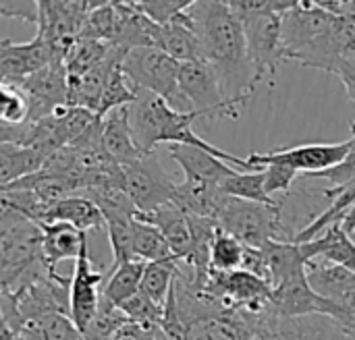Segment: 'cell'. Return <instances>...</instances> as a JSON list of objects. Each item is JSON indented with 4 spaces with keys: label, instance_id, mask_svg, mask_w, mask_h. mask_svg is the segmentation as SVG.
<instances>
[{
    "label": "cell",
    "instance_id": "obj_2",
    "mask_svg": "<svg viewBox=\"0 0 355 340\" xmlns=\"http://www.w3.org/2000/svg\"><path fill=\"white\" fill-rule=\"evenodd\" d=\"M283 48L287 62L335 73L345 58L341 17L327 12L316 0H295L283 15Z\"/></svg>",
    "mask_w": 355,
    "mask_h": 340
},
{
    "label": "cell",
    "instance_id": "obj_28",
    "mask_svg": "<svg viewBox=\"0 0 355 340\" xmlns=\"http://www.w3.org/2000/svg\"><path fill=\"white\" fill-rule=\"evenodd\" d=\"M133 256L146 264L162 262L175 258L164 235L150 222L141 220L139 216L133 222Z\"/></svg>",
    "mask_w": 355,
    "mask_h": 340
},
{
    "label": "cell",
    "instance_id": "obj_14",
    "mask_svg": "<svg viewBox=\"0 0 355 340\" xmlns=\"http://www.w3.org/2000/svg\"><path fill=\"white\" fill-rule=\"evenodd\" d=\"M50 62H54V52L50 44L37 35L23 44H15L8 37L0 39V83L2 85H19L27 77L48 66Z\"/></svg>",
    "mask_w": 355,
    "mask_h": 340
},
{
    "label": "cell",
    "instance_id": "obj_29",
    "mask_svg": "<svg viewBox=\"0 0 355 340\" xmlns=\"http://www.w3.org/2000/svg\"><path fill=\"white\" fill-rule=\"evenodd\" d=\"M112 52V46L92 39V37H77V42L73 44V48L69 50L67 58H64V66L69 77H81L87 71H92L94 66H98L102 60H106V56Z\"/></svg>",
    "mask_w": 355,
    "mask_h": 340
},
{
    "label": "cell",
    "instance_id": "obj_41",
    "mask_svg": "<svg viewBox=\"0 0 355 340\" xmlns=\"http://www.w3.org/2000/svg\"><path fill=\"white\" fill-rule=\"evenodd\" d=\"M110 340H156V328H146L133 322H127L123 328L114 332Z\"/></svg>",
    "mask_w": 355,
    "mask_h": 340
},
{
    "label": "cell",
    "instance_id": "obj_27",
    "mask_svg": "<svg viewBox=\"0 0 355 340\" xmlns=\"http://www.w3.org/2000/svg\"><path fill=\"white\" fill-rule=\"evenodd\" d=\"M220 191L229 197H237V199H245V202H256V204H266L272 206L279 199H272L266 193V177H264V168L258 170H250V172H241L235 168L233 175H229L223 183H220Z\"/></svg>",
    "mask_w": 355,
    "mask_h": 340
},
{
    "label": "cell",
    "instance_id": "obj_24",
    "mask_svg": "<svg viewBox=\"0 0 355 340\" xmlns=\"http://www.w3.org/2000/svg\"><path fill=\"white\" fill-rule=\"evenodd\" d=\"M250 337L252 320L241 312L214 316L189 326V340H250Z\"/></svg>",
    "mask_w": 355,
    "mask_h": 340
},
{
    "label": "cell",
    "instance_id": "obj_23",
    "mask_svg": "<svg viewBox=\"0 0 355 340\" xmlns=\"http://www.w3.org/2000/svg\"><path fill=\"white\" fill-rule=\"evenodd\" d=\"M46 160H48V156L33 147L0 143V183H2V187L40 172L46 166Z\"/></svg>",
    "mask_w": 355,
    "mask_h": 340
},
{
    "label": "cell",
    "instance_id": "obj_34",
    "mask_svg": "<svg viewBox=\"0 0 355 340\" xmlns=\"http://www.w3.org/2000/svg\"><path fill=\"white\" fill-rule=\"evenodd\" d=\"M119 310L127 316L129 322L146 326V328H158L162 324V318H164V307L154 303L141 291L137 295H133L129 301H125Z\"/></svg>",
    "mask_w": 355,
    "mask_h": 340
},
{
    "label": "cell",
    "instance_id": "obj_33",
    "mask_svg": "<svg viewBox=\"0 0 355 340\" xmlns=\"http://www.w3.org/2000/svg\"><path fill=\"white\" fill-rule=\"evenodd\" d=\"M318 241H320L324 258H329L331 262L347 268L349 272L355 274V243L354 239L341 229V224H333L331 229H327L318 237Z\"/></svg>",
    "mask_w": 355,
    "mask_h": 340
},
{
    "label": "cell",
    "instance_id": "obj_1",
    "mask_svg": "<svg viewBox=\"0 0 355 340\" xmlns=\"http://www.w3.org/2000/svg\"><path fill=\"white\" fill-rule=\"evenodd\" d=\"M204 60L216 71L227 98L250 100L258 87L254 66L248 58L245 29L229 0H198L187 8Z\"/></svg>",
    "mask_w": 355,
    "mask_h": 340
},
{
    "label": "cell",
    "instance_id": "obj_19",
    "mask_svg": "<svg viewBox=\"0 0 355 340\" xmlns=\"http://www.w3.org/2000/svg\"><path fill=\"white\" fill-rule=\"evenodd\" d=\"M306 276L316 295L331 303H339L343 297L355 291V274L347 268L331 262L324 256H318L308 262Z\"/></svg>",
    "mask_w": 355,
    "mask_h": 340
},
{
    "label": "cell",
    "instance_id": "obj_32",
    "mask_svg": "<svg viewBox=\"0 0 355 340\" xmlns=\"http://www.w3.org/2000/svg\"><path fill=\"white\" fill-rule=\"evenodd\" d=\"M243 260H245V245L233 235L218 231L210 249V268L214 272L229 274V272L243 270Z\"/></svg>",
    "mask_w": 355,
    "mask_h": 340
},
{
    "label": "cell",
    "instance_id": "obj_5",
    "mask_svg": "<svg viewBox=\"0 0 355 340\" xmlns=\"http://www.w3.org/2000/svg\"><path fill=\"white\" fill-rule=\"evenodd\" d=\"M245 29L248 58L256 73V83L275 75L285 60L283 15L295 6V0H229Z\"/></svg>",
    "mask_w": 355,
    "mask_h": 340
},
{
    "label": "cell",
    "instance_id": "obj_8",
    "mask_svg": "<svg viewBox=\"0 0 355 340\" xmlns=\"http://www.w3.org/2000/svg\"><path fill=\"white\" fill-rule=\"evenodd\" d=\"M279 199V197H277ZM218 231L233 235L245 247L262 249L268 241H285L281 204H256L237 197H225L214 214Z\"/></svg>",
    "mask_w": 355,
    "mask_h": 340
},
{
    "label": "cell",
    "instance_id": "obj_6",
    "mask_svg": "<svg viewBox=\"0 0 355 340\" xmlns=\"http://www.w3.org/2000/svg\"><path fill=\"white\" fill-rule=\"evenodd\" d=\"M2 324L15 337L19 330L48 314H71V278L50 272L19 291H2L0 295Z\"/></svg>",
    "mask_w": 355,
    "mask_h": 340
},
{
    "label": "cell",
    "instance_id": "obj_10",
    "mask_svg": "<svg viewBox=\"0 0 355 340\" xmlns=\"http://www.w3.org/2000/svg\"><path fill=\"white\" fill-rule=\"evenodd\" d=\"M123 185L141 214H150L173 204L177 183L166 175L156 154H148L123 166Z\"/></svg>",
    "mask_w": 355,
    "mask_h": 340
},
{
    "label": "cell",
    "instance_id": "obj_15",
    "mask_svg": "<svg viewBox=\"0 0 355 340\" xmlns=\"http://www.w3.org/2000/svg\"><path fill=\"white\" fill-rule=\"evenodd\" d=\"M272 312L281 318L329 316L335 320L337 305L316 295L308 283L306 272H300L285 280L281 287L272 289Z\"/></svg>",
    "mask_w": 355,
    "mask_h": 340
},
{
    "label": "cell",
    "instance_id": "obj_18",
    "mask_svg": "<svg viewBox=\"0 0 355 340\" xmlns=\"http://www.w3.org/2000/svg\"><path fill=\"white\" fill-rule=\"evenodd\" d=\"M156 48L166 52L177 62H198L204 60L202 44L189 12L177 15L171 23L160 25L156 33Z\"/></svg>",
    "mask_w": 355,
    "mask_h": 340
},
{
    "label": "cell",
    "instance_id": "obj_17",
    "mask_svg": "<svg viewBox=\"0 0 355 340\" xmlns=\"http://www.w3.org/2000/svg\"><path fill=\"white\" fill-rule=\"evenodd\" d=\"M102 147L104 154L119 166L133 164L135 160L148 156L135 141L129 118V106L116 108L102 118Z\"/></svg>",
    "mask_w": 355,
    "mask_h": 340
},
{
    "label": "cell",
    "instance_id": "obj_7",
    "mask_svg": "<svg viewBox=\"0 0 355 340\" xmlns=\"http://www.w3.org/2000/svg\"><path fill=\"white\" fill-rule=\"evenodd\" d=\"M123 71L131 85L162 98L179 112H196L179 85L181 62L171 58L160 48H133L123 58Z\"/></svg>",
    "mask_w": 355,
    "mask_h": 340
},
{
    "label": "cell",
    "instance_id": "obj_25",
    "mask_svg": "<svg viewBox=\"0 0 355 340\" xmlns=\"http://www.w3.org/2000/svg\"><path fill=\"white\" fill-rule=\"evenodd\" d=\"M146 266L148 264L141 260H133V262H127L116 268L110 264L112 270L104 285V301L114 307H121L125 301H129L133 295H137L141 289V278H144Z\"/></svg>",
    "mask_w": 355,
    "mask_h": 340
},
{
    "label": "cell",
    "instance_id": "obj_30",
    "mask_svg": "<svg viewBox=\"0 0 355 340\" xmlns=\"http://www.w3.org/2000/svg\"><path fill=\"white\" fill-rule=\"evenodd\" d=\"M175 276H177V258L162 260V262H152V264L146 266L139 291L144 295H148L154 303L164 307L166 299H168V293H171V289L175 285Z\"/></svg>",
    "mask_w": 355,
    "mask_h": 340
},
{
    "label": "cell",
    "instance_id": "obj_40",
    "mask_svg": "<svg viewBox=\"0 0 355 340\" xmlns=\"http://www.w3.org/2000/svg\"><path fill=\"white\" fill-rule=\"evenodd\" d=\"M0 15L8 17V19H19L23 23L35 25L40 21V2H8L2 0L0 2Z\"/></svg>",
    "mask_w": 355,
    "mask_h": 340
},
{
    "label": "cell",
    "instance_id": "obj_37",
    "mask_svg": "<svg viewBox=\"0 0 355 340\" xmlns=\"http://www.w3.org/2000/svg\"><path fill=\"white\" fill-rule=\"evenodd\" d=\"M349 129H352V147H349V154L345 156V160L341 164H337L335 168H329V170H322V172H314V175H306L304 179H322V181H329L333 185V189H339V187H345L349 183L355 181V120L349 123Z\"/></svg>",
    "mask_w": 355,
    "mask_h": 340
},
{
    "label": "cell",
    "instance_id": "obj_43",
    "mask_svg": "<svg viewBox=\"0 0 355 340\" xmlns=\"http://www.w3.org/2000/svg\"><path fill=\"white\" fill-rule=\"evenodd\" d=\"M0 340H19V339L15 337V332H12L8 326H4V324H2V330H0Z\"/></svg>",
    "mask_w": 355,
    "mask_h": 340
},
{
    "label": "cell",
    "instance_id": "obj_35",
    "mask_svg": "<svg viewBox=\"0 0 355 340\" xmlns=\"http://www.w3.org/2000/svg\"><path fill=\"white\" fill-rule=\"evenodd\" d=\"M31 116V104L23 89L17 85H2L0 100V123L4 125H23Z\"/></svg>",
    "mask_w": 355,
    "mask_h": 340
},
{
    "label": "cell",
    "instance_id": "obj_36",
    "mask_svg": "<svg viewBox=\"0 0 355 340\" xmlns=\"http://www.w3.org/2000/svg\"><path fill=\"white\" fill-rule=\"evenodd\" d=\"M127 322H129L127 316H125L119 307H114V305H110V303H106V301L102 299L100 312H98V316L94 318V322L87 326V330L83 332V339L110 340L114 337V332H116L119 328H123Z\"/></svg>",
    "mask_w": 355,
    "mask_h": 340
},
{
    "label": "cell",
    "instance_id": "obj_39",
    "mask_svg": "<svg viewBox=\"0 0 355 340\" xmlns=\"http://www.w3.org/2000/svg\"><path fill=\"white\" fill-rule=\"evenodd\" d=\"M264 177H266V193L277 199L275 195H287L293 187V183L300 179L297 172H293L291 168L283 166V164H268L264 166Z\"/></svg>",
    "mask_w": 355,
    "mask_h": 340
},
{
    "label": "cell",
    "instance_id": "obj_4",
    "mask_svg": "<svg viewBox=\"0 0 355 340\" xmlns=\"http://www.w3.org/2000/svg\"><path fill=\"white\" fill-rule=\"evenodd\" d=\"M0 291H19L50 274L42 226L0 206Z\"/></svg>",
    "mask_w": 355,
    "mask_h": 340
},
{
    "label": "cell",
    "instance_id": "obj_11",
    "mask_svg": "<svg viewBox=\"0 0 355 340\" xmlns=\"http://www.w3.org/2000/svg\"><path fill=\"white\" fill-rule=\"evenodd\" d=\"M349 147H352V139L341 141V143H304V145L275 150L266 154L252 152L248 160L254 168H264L268 164H283L291 168L293 172H297L300 177H306V175L335 168L337 164L345 160V156L349 154Z\"/></svg>",
    "mask_w": 355,
    "mask_h": 340
},
{
    "label": "cell",
    "instance_id": "obj_12",
    "mask_svg": "<svg viewBox=\"0 0 355 340\" xmlns=\"http://www.w3.org/2000/svg\"><path fill=\"white\" fill-rule=\"evenodd\" d=\"M110 264L102 268L92 266L89 249L85 247L79 260L75 262L73 276H71V320L75 326L85 332L87 326L100 312L104 299V285L110 276Z\"/></svg>",
    "mask_w": 355,
    "mask_h": 340
},
{
    "label": "cell",
    "instance_id": "obj_21",
    "mask_svg": "<svg viewBox=\"0 0 355 340\" xmlns=\"http://www.w3.org/2000/svg\"><path fill=\"white\" fill-rule=\"evenodd\" d=\"M44 233V256L52 272L64 260H79L83 249L87 247V233L79 231L69 222H52L42 224Z\"/></svg>",
    "mask_w": 355,
    "mask_h": 340
},
{
    "label": "cell",
    "instance_id": "obj_22",
    "mask_svg": "<svg viewBox=\"0 0 355 340\" xmlns=\"http://www.w3.org/2000/svg\"><path fill=\"white\" fill-rule=\"evenodd\" d=\"M52 222H69L83 233L106 231V220H104L102 210L92 199L81 197V195L67 197L62 202L50 204L46 214H44L42 224H52Z\"/></svg>",
    "mask_w": 355,
    "mask_h": 340
},
{
    "label": "cell",
    "instance_id": "obj_16",
    "mask_svg": "<svg viewBox=\"0 0 355 340\" xmlns=\"http://www.w3.org/2000/svg\"><path fill=\"white\" fill-rule=\"evenodd\" d=\"M141 220L154 224L166 239L173 256L179 262H185L193 256L196 249V235H193V224H191V216L181 210L177 204H168L162 206L150 214H139Z\"/></svg>",
    "mask_w": 355,
    "mask_h": 340
},
{
    "label": "cell",
    "instance_id": "obj_31",
    "mask_svg": "<svg viewBox=\"0 0 355 340\" xmlns=\"http://www.w3.org/2000/svg\"><path fill=\"white\" fill-rule=\"evenodd\" d=\"M123 58L110 69V75H108V81L104 87V96H102V104L98 110L100 118H104L108 112H112L116 108L131 106L137 100V89L131 85V81L127 79V75L123 71Z\"/></svg>",
    "mask_w": 355,
    "mask_h": 340
},
{
    "label": "cell",
    "instance_id": "obj_26",
    "mask_svg": "<svg viewBox=\"0 0 355 340\" xmlns=\"http://www.w3.org/2000/svg\"><path fill=\"white\" fill-rule=\"evenodd\" d=\"M19 340H85L83 332L75 326L67 314H48L44 318L27 322L19 334Z\"/></svg>",
    "mask_w": 355,
    "mask_h": 340
},
{
    "label": "cell",
    "instance_id": "obj_42",
    "mask_svg": "<svg viewBox=\"0 0 355 340\" xmlns=\"http://www.w3.org/2000/svg\"><path fill=\"white\" fill-rule=\"evenodd\" d=\"M335 75L341 79V83H343V87H345L349 100H354L355 102V58H343V60L337 64Z\"/></svg>",
    "mask_w": 355,
    "mask_h": 340
},
{
    "label": "cell",
    "instance_id": "obj_38",
    "mask_svg": "<svg viewBox=\"0 0 355 340\" xmlns=\"http://www.w3.org/2000/svg\"><path fill=\"white\" fill-rule=\"evenodd\" d=\"M193 0H137L141 12L156 25L171 23L177 15L185 12Z\"/></svg>",
    "mask_w": 355,
    "mask_h": 340
},
{
    "label": "cell",
    "instance_id": "obj_9",
    "mask_svg": "<svg viewBox=\"0 0 355 340\" xmlns=\"http://www.w3.org/2000/svg\"><path fill=\"white\" fill-rule=\"evenodd\" d=\"M179 85L187 102L202 118H237L239 110L250 102L245 98H227L216 71L206 62H183L179 71Z\"/></svg>",
    "mask_w": 355,
    "mask_h": 340
},
{
    "label": "cell",
    "instance_id": "obj_20",
    "mask_svg": "<svg viewBox=\"0 0 355 340\" xmlns=\"http://www.w3.org/2000/svg\"><path fill=\"white\" fill-rule=\"evenodd\" d=\"M168 156L181 166L185 179H198L220 187V183L235 172V168H231L225 160L198 147L168 145Z\"/></svg>",
    "mask_w": 355,
    "mask_h": 340
},
{
    "label": "cell",
    "instance_id": "obj_13",
    "mask_svg": "<svg viewBox=\"0 0 355 340\" xmlns=\"http://www.w3.org/2000/svg\"><path fill=\"white\" fill-rule=\"evenodd\" d=\"M17 87L25 91L31 104V116L27 123L42 120L56 108L69 106V73L60 60L50 62L35 75L21 81Z\"/></svg>",
    "mask_w": 355,
    "mask_h": 340
},
{
    "label": "cell",
    "instance_id": "obj_3",
    "mask_svg": "<svg viewBox=\"0 0 355 340\" xmlns=\"http://www.w3.org/2000/svg\"><path fill=\"white\" fill-rule=\"evenodd\" d=\"M129 118H131V129L135 135L137 145L141 147L144 154H154V150L160 143L166 145H189L204 150L227 164H233L237 170H258L250 164L248 158L229 154L208 141H204L196 131H193V120L202 118L200 112H179L171 108L162 98L137 89V100L129 106Z\"/></svg>",
    "mask_w": 355,
    "mask_h": 340
}]
</instances>
